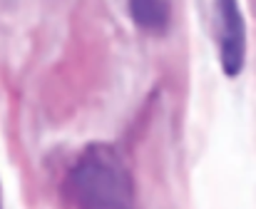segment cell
<instances>
[{
	"label": "cell",
	"mask_w": 256,
	"mask_h": 209,
	"mask_svg": "<svg viewBox=\"0 0 256 209\" xmlns=\"http://www.w3.org/2000/svg\"><path fill=\"white\" fill-rule=\"evenodd\" d=\"M62 200L75 207H130V172L110 144H90L62 182Z\"/></svg>",
	"instance_id": "1"
},
{
	"label": "cell",
	"mask_w": 256,
	"mask_h": 209,
	"mask_svg": "<svg viewBox=\"0 0 256 209\" xmlns=\"http://www.w3.org/2000/svg\"><path fill=\"white\" fill-rule=\"evenodd\" d=\"M137 28L147 35H164L172 22V0H130Z\"/></svg>",
	"instance_id": "3"
},
{
	"label": "cell",
	"mask_w": 256,
	"mask_h": 209,
	"mask_svg": "<svg viewBox=\"0 0 256 209\" xmlns=\"http://www.w3.org/2000/svg\"><path fill=\"white\" fill-rule=\"evenodd\" d=\"M214 32L224 72L236 75L244 62V20L236 0H214Z\"/></svg>",
	"instance_id": "2"
}]
</instances>
